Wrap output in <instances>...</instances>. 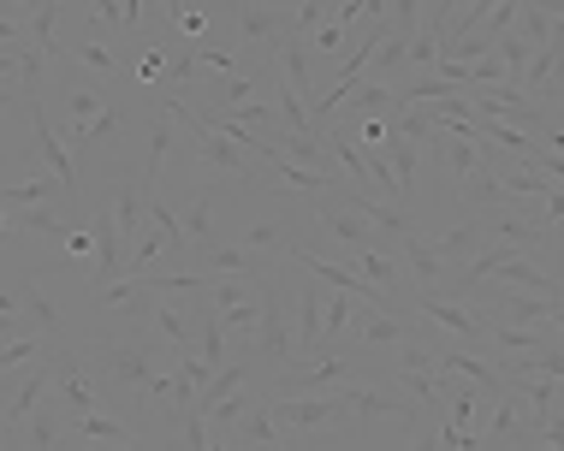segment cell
<instances>
[{
	"instance_id": "obj_1",
	"label": "cell",
	"mask_w": 564,
	"mask_h": 451,
	"mask_svg": "<svg viewBox=\"0 0 564 451\" xmlns=\"http://www.w3.org/2000/svg\"><path fill=\"white\" fill-rule=\"evenodd\" d=\"M78 351H84L89 374H96V386H101V381H119V386H131V393H143L155 374H173V351H166L155 333L89 339V344H78Z\"/></svg>"
},
{
	"instance_id": "obj_2",
	"label": "cell",
	"mask_w": 564,
	"mask_h": 451,
	"mask_svg": "<svg viewBox=\"0 0 564 451\" xmlns=\"http://www.w3.org/2000/svg\"><path fill=\"white\" fill-rule=\"evenodd\" d=\"M268 285L273 279H256V274H215V279H208V309H215L220 333L238 339L243 351L256 344V327H262Z\"/></svg>"
},
{
	"instance_id": "obj_3",
	"label": "cell",
	"mask_w": 564,
	"mask_h": 451,
	"mask_svg": "<svg viewBox=\"0 0 564 451\" xmlns=\"http://www.w3.org/2000/svg\"><path fill=\"white\" fill-rule=\"evenodd\" d=\"M48 404H59V416L66 422H78V416H89L101 404V386H96V374H89V363H84V351L78 344H54L48 351Z\"/></svg>"
},
{
	"instance_id": "obj_4",
	"label": "cell",
	"mask_w": 564,
	"mask_h": 451,
	"mask_svg": "<svg viewBox=\"0 0 564 451\" xmlns=\"http://www.w3.org/2000/svg\"><path fill=\"white\" fill-rule=\"evenodd\" d=\"M350 381V356L333 351V356H310V363H285L280 381H273V398H327L333 386Z\"/></svg>"
},
{
	"instance_id": "obj_5",
	"label": "cell",
	"mask_w": 564,
	"mask_h": 451,
	"mask_svg": "<svg viewBox=\"0 0 564 451\" xmlns=\"http://www.w3.org/2000/svg\"><path fill=\"white\" fill-rule=\"evenodd\" d=\"M268 410H273V428L292 440V433H310V428H339L345 422V410H339V398H268Z\"/></svg>"
},
{
	"instance_id": "obj_6",
	"label": "cell",
	"mask_w": 564,
	"mask_h": 451,
	"mask_svg": "<svg viewBox=\"0 0 564 451\" xmlns=\"http://www.w3.org/2000/svg\"><path fill=\"white\" fill-rule=\"evenodd\" d=\"M416 309H422V321H429V327H446V333H457V339L469 344V351H476L481 333H487V321H481V315L469 309V304H457V297L422 292V304H416Z\"/></svg>"
},
{
	"instance_id": "obj_7",
	"label": "cell",
	"mask_w": 564,
	"mask_h": 451,
	"mask_svg": "<svg viewBox=\"0 0 564 451\" xmlns=\"http://www.w3.org/2000/svg\"><path fill=\"white\" fill-rule=\"evenodd\" d=\"M256 356L273 369L292 363V327H285V297L280 285H268V304H262V327H256Z\"/></svg>"
},
{
	"instance_id": "obj_8",
	"label": "cell",
	"mask_w": 564,
	"mask_h": 451,
	"mask_svg": "<svg viewBox=\"0 0 564 451\" xmlns=\"http://www.w3.org/2000/svg\"><path fill=\"white\" fill-rule=\"evenodd\" d=\"M238 250L256 262V274H268V267H273V255H280V250H292V220H285V215H273V220L243 226Z\"/></svg>"
},
{
	"instance_id": "obj_9",
	"label": "cell",
	"mask_w": 564,
	"mask_h": 451,
	"mask_svg": "<svg viewBox=\"0 0 564 451\" xmlns=\"http://www.w3.org/2000/svg\"><path fill=\"white\" fill-rule=\"evenodd\" d=\"M315 220L327 226L339 244H350V250H375L380 238H375V226L357 215V208H345V202H333V197H315Z\"/></svg>"
},
{
	"instance_id": "obj_10",
	"label": "cell",
	"mask_w": 564,
	"mask_h": 451,
	"mask_svg": "<svg viewBox=\"0 0 564 451\" xmlns=\"http://www.w3.org/2000/svg\"><path fill=\"white\" fill-rule=\"evenodd\" d=\"M155 279H113V285H96V304L101 309H113V315H131V321H143L149 309H155Z\"/></svg>"
},
{
	"instance_id": "obj_11",
	"label": "cell",
	"mask_w": 564,
	"mask_h": 451,
	"mask_svg": "<svg viewBox=\"0 0 564 451\" xmlns=\"http://www.w3.org/2000/svg\"><path fill=\"white\" fill-rule=\"evenodd\" d=\"M517 96L523 101H546V113H553V96H558V42L553 48H535L529 54V66H523V78H517Z\"/></svg>"
},
{
	"instance_id": "obj_12",
	"label": "cell",
	"mask_w": 564,
	"mask_h": 451,
	"mask_svg": "<svg viewBox=\"0 0 564 451\" xmlns=\"http://www.w3.org/2000/svg\"><path fill=\"white\" fill-rule=\"evenodd\" d=\"M350 274H357L362 285H375V292H387L392 304H399V279H404V267H399V255L392 250H357V262H350ZM404 309V304H399Z\"/></svg>"
},
{
	"instance_id": "obj_13",
	"label": "cell",
	"mask_w": 564,
	"mask_h": 451,
	"mask_svg": "<svg viewBox=\"0 0 564 451\" xmlns=\"http://www.w3.org/2000/svg\"><path fill=\"white\" fill-rule=\"evenodd\" d=\"M30 131H36V148H42V161H48V173L59 178V185H78V167L66 161V143L54 138V125H48V113H42V96H30Z\"/></svg>"
},
{
	"instance_id": "obj_14",
	"label": "cell",
	"mask_w": 564,
	"mask_h": 451,
	"mask_svg": "<svg viewBox=\"0 0 564 451\" xmlns=\"http://www.w3.org/2000/svg\"><path fill=\"white\" fill-rule=\"evenodd\" d=\"M226 440H232V446H262V451H285V446H292L280 428H273V410H268V404H250V410L232 422V433H226Z\"/></svg>"
},
{
	"instance_id": "obj_15",
	"label": "cell",
	"mask_w": 564,
	"mask_h": 451,
	"mask_svg": "<svg viewBox=\"0 0 564 451\" xmlns=\"http://www.w3.org/2000/svg\"><path fill=\"white\" fill-rule=\"evenodd\" d=\"M238 12V30L250 42H273L280 48V36H285V24H292V7H256V0H243V7H232Z\"/></svg>"
},
{
	"instance_id": "obj_16",
	"label": "cell",
	"mask_w": 564,
	"mask_h": 451,
	"mask_svg": "<svg viewBox=\"0 0 564 451\" xmlns=\"http://www.w3.org/2000/svg\"><path fill=\"white\" fill-rule=\"evenodd\" d=\"M350 333H357V344H404L410 321H404V315H387V309H357Z\"/></svg>"
},
{
	"instance_id": "obj_17",
	"label": "cell",
	"mask_w": 564,
	"mask_h": 451,
	"mask_svg": "<svg viewBox=\"0 0 564 451\" xmlns=\"http://www.w3.org/2000/svg\"><path fill=\"white\" fill-rule=\"evenodd\" d=\"M108 215H113V226H119V244H131V238L143 232V178H126V185H113Z\"/></svg>"
},
{
	"instance_id": "obj_18",
	"label": "cell",
	"mask_w": 564,
	"mask_h": 451,
	"mask_svg": "<svg viewBox=\"0 0 564 451\" xmlns=\"http://www.w3.org/2000/svg\"><path fill=\"white\" fill-rule=\"evenodd\" d=\"M19 433H24L30 451H59V446H66V416H59V404H36Z\"/></svg>"
},
{
	"instance_id": "obj_19",
	"label": "cell",
	"mask_w": 564,
	"mask_h": 451,
	"mask_svg": "<svg viewBox=\"0 0 564 451\" xmlns=\"http://www.w3.org/2000/svg\"><path fill=\"white\" fill-rule=\"evenodd\" d=\"M511 36L523 42V48H553V42H558V12L553 7H517Z\"/></svg>"
},
{
	"instance_id": "obj_20",
	"label": "cell",
	"mask_w": 564,
	"mask_h": 451,
	"mask_svg": "<svg viewBox=\"0 0 564 451\" xmlns=\"http://www.w3.org/2000/svg\"><path fill=\"white\" fill-rule=\"evenodd\" d=\"M173 113L155 108L149 113V161H143V197H155V178H161V161H166V148H173Z\"/></svg>"
},
{
	"instance_id": "obj_21",
	"label": "cell",
	"mask_w": 564,
	"mask_h": 451,
	"mask_svg": "<svg viewBox=\"0 0 564 451\" xmlns=\"http://www.w3.org/2000/svg\"><path fill=\"white\" fill-rule=\"evenodd\" d=\"M208 208H215L208 190H196V197L178 208V232H185V244H196V250H215V215H208Z\"/></svg>"
},
{
	"instance_id": "obj_22",
	"label": "cell",
	"mask_w": 564,
	"mask_h": 451,
	"mask_svg": "<svg viewBox=\"0 0 564 451\" xmlns=\"http://www.w3.org/2000/svg\"><path fill=\"white\" fill-rule=\"evenodd\" d=\"M59 19H66V7H54V0H42V7L24 12V36H30V48H36L42 59L59 48Z\"/></svg>"
},
{
	"instance_id": "obj_23",
	"label": "cell",
	"mask_w": 564,
	"mask_h": 451,
	"mask_svg": "<svg viewBox=\"0 0 564 451\" xmlns=\"http://www.w3.org/2000/svg\"><path fill=\"white\" fill-rule=\"evenodd\" d=\"M399 262L410 267V274H416L422 279V292H440V279H446L452 274V267L446 262H434V250H429V238H416V232H410L404 238V244H399Z\"/></svg>"
},
{
	"instance_id": "obj_24",
	"label": "cell",
	"mask_w": 564,
	"mask_h": 451,
	"mask_svg": "<svg viewBox=\"0 0 564 451\" xmlns=\"http://www.w3.org/2000/svg\"><path fill=\"white\" fill-rule=\"evenodd\" d=\"M78 433V440H89V446H126L131 440V428L126 422H113L108 410H89V416H78V422H66V440Z\"/></svg>"
},
{
	"instance_id": "obj_25",
	"label": "cell",
	"mask_w": 564,
	"mask_h": 451,
	"mask_svg": "<svg viewBox=\"0 0 564 451\" xmlns=\"http://www.w3.org/2000/svg\"><path fill=\"white\" fill-rule=\"evenodd\" d=\"M19 309L30 315V327H36L48 344H59L66 333H59V321H54V309H48V297H42V285L36 279H19Z\"/></svg>"
},
{
	"instance_id": "obj_26",
	"label": "cell",
	"mask_w": 564,
	"mask_h": 451,
	"mask_svg": "<svg viewBox=\"0 0 564 451\" xmlns=\"http://www.w3.org/2000/svg\"><path fill=\"white\" fill-rule=\"evenodd\" d=\"M429 250H434V262H469V255L481 250V220L469 215L464 226H457V232H446V238H434Z\"/></svg>"
},
{
	"instance_id": "obj_27",
	"label": "cell",
	"mask_w": 564,
	"mask_h": 451,
	"mask_svg": "<svg viewBox=\"0 0 564 451\" xmlns=\"http://www.w3.org/2000/svg\"><path fill=\"white\" fill-rule=\"evenodd\" d=\"M345 108H350V119H380V113H399V101H392L387 84H357ZM350 119H345V125H350Z\"/></svg>"
},
{
	"instance_id": "obj_28",
	"label": "cell",
	"mask_w": 564,
	"mask_h": 451,
	"mask_svg": "<svg viewBox=\"0 0 564 451\" xmlns=\"http://www.w3.org/2000/svg\"><path fill=\"white\" fill-rule=\"evenodd\" d=\"M12 232H36V238H54V244H66V215H59V208L48 202V208H24L19 220H12Z\"/></svg>"
},
{
	"instance_id": "obj_29",
	"label": "cell",
	"mask_w": 564,
	"mask_h": 451,
	"mask_svg": "<svg viewBox=\"0 0 564 451\" xmlns=\"http://www.w3.org/2000/svg\"><path fill=\"white\" fill-rule=\"evenodd\" d=\"M59 344H66V339H59ZM48 351H54V344H48V339H36V333H30V339H7V344H0V381H7L12 369L36 363V356H48Z\"/></svg>"
},
{
	"instance_id": "obj_30",
	"label": "cell",
	"mask_w": 564,
	"mask_h": 451,
	"mask_svg": "<svg viewBox=\"0 0 564 451\" xmlns=\"http://www.w3.org/2000/svg\"><path fill=\"white\" fill-rule=\"evenodd\" d=\"M350 321H357V304L333 292L327 304H322V344H339V339L350 333Z\"/></svg>"
},
{
	"instance_id": "obj_31",
	"label": "cell",
	"mask_w": 564,
	"mask_h": 451,
	"mask_svg": "<svg viewBox=\"0 0 564 451\" xmlns=\"http://www.w3.org/2000/svg\"><path fill=\"white\" fill-rule=\"evenodd\" d=\"M256 89H262V72H250V66L232 72V78H215V96H220V101H232V108H250Z\"/></svg>"
},
{
	"instance_id": "obj_32",
	"label": "cell",
	"mask_w": 564,
	"mask_h": 451,
	"mask_svg": "<svg viewBox=\"0 0 564 451\" xmlns=\"http://www.w3.org/2000/svg\"><path fill=\"white\" fill-rule=\"evenodd\" d=\"M440 148H446V161H452L457 185H469V178L481 173V161H476V143H464V138H440Z\"/></svg>"
},
{
	"instance_id": "obj_33",
	"label": "cell",
	"mask_w": 564,
	"mask_h": 451,
	"mask_svg": "<svg viewBox=\"0 0 564 451\" xmlns=\"http://www.w3.org/2000/svg\"><path fill=\"white\" fill-rule=\"evenodd\" d=\"M30 333H36V327H30V315L19 309V297L0 292V339H30ZM36 339H42V333H36Z\"/></svg>"
},
{
	"instance_id": "obj_34",
	"label": "cell",
	"mask_w": 564,
	"mask_h": 451,
	"mask_svg": "<svg viewBox=\"0 0 564 451\" xmlns=\"http://www.w3.org/2000/svg\"><path fill=\"white\" fill-rule=\"evenodd\" d=\"M166 66H173V59H166V54L155 48V42H149V48H143V54H137V59H131V78H137V84H149V89H155V84L166 78Z\"/></svg>"
},
{
	"instance_id": "obj_35",
	"label": "cell",
	"mask_w": 564,
	"mask_h": 451,
	"mask_svg": "<svg viewBox=\"0 0 564 451\" xmlns=\"http://www.w3.org/2000/svg\"><path fill=\"white\" fill-rule=\"evenodd\" d=\"M24 48V7H0V54Z\"/></svg>"
},
{
	"instance_id": "obj_36",
	"label": "cell",
	"mask_w": 564,
	"mask_h": 451,
	"mask_svg": "<svg viewBox=\"0 0 564 451\" xmlns=\"http://www.w3.org/2000/svg\"><path fill=\"white\" fill-rule=\"evenodd\" d=\"M517 7H523V0H499V7H487V19H481V30H487V36H506V30L517 24Z\"/></svg>"
},
{
	"instance_id": "obj_37",
	"label": "cell",
	"mask_w": 564,
	"mask_h": 451,
	"mask_svg": "<svg viewBox=\"0 0 564 451\" xmlns=\"http://www.w3.org/2000/svg\"><path fill=\"white\" fill-rule=\"evenodd\" d=\"M166 19H173L178 36H203V30H208V12L203 7H166Z\"/></svg>"
},
{
	"instance_id": "obj_38",
	"label": "cell",
	"mask_w": 564,
	"mask_h": 451,
	"mask_svg": "<svg viewBox=\"0 0 564 451\" xmlns=\"http://www.w3.org/2000/svg\"><path fill=\"white\" fill-rule=\"evenodd\" d=\"M310 42H315V48H322V54H333V59H339L350 36H345V30H339V24H333V19H327L322 30H310Z\"/></svg>"
},
{
	"instance_id": "obj_39",
	"label": "cell",
	"mask_w": 564,
	"mask_h": 451,
	"mask_svg": "<svg viewBox=\"0 0 564 451\" xmlns=\"http://www.w3.org/2000/svg\"><path fill=\"white\" fill-rule=\"evenodd\" d=\"M89 250H96L89 232H66V262H89Z\"/></svg>"
},
{
	"instance_id": "obj_40",
	"label": "cell",
	"mask_w": 564,
	"mask_h": 451,
	"mask_svg": "<svg viewBox=\"0 0 564 451\" xmlns=\"http://www.w3.org/2000/svg\"><path fill=\"white\" fill-rule=\"evenodd\" d=\"M410 451H446V446H440V428L416 422V446H410Z\"/></svg>"
},
{
	"instance_id": "obj_41",
	"label": "cell",
	"mask_w": 564,
	"mask_h": 451,
	"mask_svg": "<svg viewBox=\"0 0 564 451\" xmlns=\"http://www.w3.org/2000/svg\"><path fill=\"white\" fill-rule=\"evenodd\" d=\"M12 101H30V89L7 78V84H0V113H7V108H12Z\"/></svg>"
},
{
	"instance_id": "obj_42",
	"label": "cell",
	"mask_w": 564,
	"mask_h": 451,
	"mask_svg": "<svg viewBox=\"0 0 564 451\" xmlns=\"http://www.w3.org/2000/svg\"><path fill=\"white\" fill-rule=\"evenodd\" d=\"M101 451V446H96ZM108 451H149V446H137V440H126V446H108Z\"/></svg>"
},
{
	"instance_id": "obj_43",
	"label": "cell",
	"mask_w": 564,
	"mask_h": 451,
	"mask_svg": "<svg viewBox=\"0 0 564 451\" xmlns=\"http://www.w3.org/2000/svg\"><path fill=\"white\" fill-rule=\"evenodd\" d=\"M232 451H262V446H232Z\"/></svg>"
},
{
	"instance_id": "obj_44",
	"label": "cell",
	"mask_w": 564,
	"mask_h": 451,
	"mask_svg": "<svg viewBox=\"0 0 564 451\" xmlns=\"http://www.w3.org/2000/svg\"><path fill=\"white\" fill-rule=\"evenodd\" d=\"M535 451H558V446H535Z\"/></svg>"
}]
</instances>
